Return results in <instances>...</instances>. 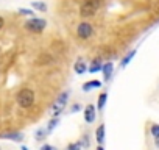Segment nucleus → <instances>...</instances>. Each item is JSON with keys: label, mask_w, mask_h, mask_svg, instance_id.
<instances>
[{"label": "nucleus", "mask_w": 159, "mask_h": 150, "mask_svg": "<svg viewBox=\"0 0 159 150\" xmlns=\"http://www.w3.org/2000/svg\"><path fill=\"white\" fill-rule=\"evenodd\" d=\"M150 133H151V136L154 139H157L159 138V124H153L151 128H150Z\"/></svg>", "instance_id": "obj_19"}, {"label": "nucleus", "mask_w": 159, "mask_h": 150, "mask_svg": "<svg viewBox=\"0 0 159 150\" xmlns=\"http://www.w3.org/2000/svg\"><path fill=\"white\" fill-rule=\"evenodd\" d=\"M80 144H81L83 150H84V148H89V147H91V139H89V136H88V134H84L81 139H80Z\"/></svg>", "instance_id": "obj_18"}, {"label": "nucleus", "mask_w": 159, "mask_h": 150, "mask_svg": "<svg viewBox=\"0 0 159 150\" xmlns=\"http://www.w3.org/2000/svg\"><path fill=\"white\" fill-rule=\"evenodd\" d=\"M80 110H81V105H80V103H75V105H72V108H70L72 113H78Z\"/></svg>", "instance_id": "obj_23"}, {"label": "nucleus", "mask_w": 159, "mask_h": 150, "mask_svg": "<svg viewBox=\"0 0 159 150\" xmlns=\"http://www.w3.org/2000/svg\"><path fill=\"white\" fill-rule=\"evenodd\" d=\"M39 150H58V148H56L55 145H52V144H44Z\"/></svg>", "instance_id": "obj_22"}, {"label": "nucleus", "mask_w": 159, "mask_h": 150, "mask_svg": "<svg viewBox=\"0 0 159 150\" xmlns=\"http://www.w3.org/2000/svg\"><path fill=\"white\" fill-rule=\"evenodd\" d=\"M76 35H78L80 39H89L94 35V28L89 22H81L76 28Z\"/></svg>", "instance_id": "obj_5"}, {"label": "nucleus", "mask_w": 159, "mask_h": 150, "mask_svg": "<svg viewBox=\"0 0 159 150\" xmlns=\"http://www.w3.org/2000/svg\"><path fill=\"white\" fill-rule=\"evenodd\" d=\"M20 150H30V148H28L27 145H22V148H20Z\"/></svg>", "instance_id": "obj_25"}, {"label": "nucleus", "mask_w": 159, "mask_h": 150, "mask_svg": "<svg viewBox=\"0 0 159 150\" xmlns=\"http://www.w3.org/2000/svg\"><path fill=\"white\" fill-rule=\"evenodd\" d=\"M19 14H22V16H34V13L31 10H28V8H19Z\"/></svg>", "instance_id": "obj_21"}, {"label": "nucleus", "mask_w": 159, "mask_h": 150, "mask_svg": "<svg viewBox=\"0 0 159 150\" xmlns=\"http://www.w3.org/2000/svg\"><path fill=\"white\" fill-rule=\"evenodd\" d=\"M47 136H48V133L45 131V128H38V130L34 131V139L39 141V142H41V141H45Z\"/></svg>", "instance_id": "obj_14"}, {"label": "nucleus", "mask_w": 159, "mask_h": 150, "mask_svg": "<svg viewBox=\"0 0 159 150\" xmlns=\"http://www.w3.org/2000/svg\"><path fill=\"white\" fill-rule=\"evenodd\" d=\"M45 27H47V21L41 19V17H31L30 21L25 22V28L33 33H41L45 30Z\"/></svg>", "instance_id": "obj_4"}, {"label": "nucleus", "mask_w": 159, "mask_h": 150, "mask_svg": "<svg viewBox=\"0 0 159 150\" xmlns=\"http://www.w3.org/2000/svg\"><path fill=\"white\" fill-rule=\"evenodd\" d=\"M102 72H103V78H105V82H109L111 77H112V72H114V64H112V63H105Z\"/></svg>", "instance_id": "obj_10"}, {"label": "nucleus", "mask_w": 159, "mask_h": 150, "mask_svg": "<svg viewBox=\"0 0 159 150\" xmlns=\"http://www.w3.org/2000/svg\"><path fill=\"white\" fill-rule=\"evenodd\" d=\"M58 124H59V117H53L52 120H48V124H47V127H45V131L50 134V133L58 127Z\"/></svg>", "instance_id": "obj_13"}, {"label": "nucleus", "mask_w": 159, "mask_h": 150, "mask_svg": "<svg viewBox=\"0 0 159 150\" xmlns=\"http://www.w3.org/2000/svg\"><path fill=\"white\" fill-rule=\"evenodd\" d=\"M134 55H136V50H131L129 53H126L125 56H123V59H122V63H120V67H126L128 64H129V61L134 58Z\"/></svg>", "instance_id": "obj_15"}, {"label": "nucleus", "mask_w": 159, "mask_h": 150, "mask_svg": "<svg viewBox=\"0 0 159 150\" xmlns=\"http://www.w3.org/2000/svg\"><path fill=\"white\" fill-rule=\"evenodd\" d=\"M66 150H83V147H81V144H80V141H76V142L69 144Z\"/></svg>", "instance_id": "obj_20"}, {"label": "nucleus", "mask_w": 159, "mask_h": 150, "mask_svg": "<svg viewBox=\"0 0 159 150\" xmlns=\"http://www.w3.org/2000/svg\"><path fill=\"white\" fill-rule=\"evenodd\" d=\"M97 150H105V148H103L102 145H98V147H97Z\"/></svg>", "instance_id": "obj_27"}, {"label": "nucleus", "mask_w": 159, "mask_h": 150, "mask_svg": "<svg viewBox=\"0 0 159 150\" xmlns=\"http://www.w3.org/2000/svg\"><path fill=\"white\" fill-rule=\"evenodd\" d=\"M103 0H84L83 5H81V10H80V14L83 17H91L97 13V10L102 7Z\"/></svg>", "instance_id": "obj_3"}, {"label": "nucleus", "mask_w": 159, "mask_h": 150, "mask_svg": "<svg viewBox=\"0 0 159 150\" xmlns=\"http://www.w3.org/2000/svg\"><path fill=\"white\" fill-rule=\"evenodd\" d=\"M105 133H106V128H105V124L98 125V128L95 130V141L98 145H102L105 142Z\"/></svg>", "instance_id": "obj_11"}, {"label": "nucleus", "mask_w": 159, "mask_h": 150, "mask_svg": "<svg viewBox=\"0 0 159 150\" xmlns=\"http://www.w3.org/2000/svg\"><path fill=\"white\" fill-rule=\"evenodd\" d=\"M2 139H8V141H13V142H24V134L19 133V131H13V133H3L0 134Z\"/></svg>", "instance_id": "obj_7"}, {"label": "nucleus", "mask_w": 159, "mask_h": 150, "mask_svg": "<svg viewBox=\"0 0 159 150\" xmlns=\"http://www.w3.org/2000/svg\"><path fill=\"white\" fill-rule=\"evenodd\" d=\"M16 100H17V103H19L20 108L28 110V108H31L33 103H34V92H33L31 89H28V88H24V89H20V91L17 92Z\"/></svg>", "instance_id": "obj_1"}, {"label": "nucleus", "mask_w": 159, "mask_h": 150, "mask_svg": "<svg viewBox=\"0 0 159 150\" xmlns=\"http://www.w3.org/2000/svg\"><path fill=\"white\" fill-rule=\"evenodd\" d=\"M102 69H103V63H102V59H94V61L91 63V66L88 67V70H89L91 73L102 72Z\"/></svg>", "instance_id": "obj_12"}, {"label": "nucleus", "mask_w": 159, "mask_h": 150, "mask_svg": "<svg viewBox=\"0 0 159 150\" xmlns=\"http://www.w3.org/2000/svg\"><path fill=\"white\" fill-rule=\"evenodd\" d=\"M69 97H70V92L69 91H62L58 99L55 100V103L52 105V116L53 117H59V114L66 110L67 106V102H69Z\"/></svg>", "instance_id": "obj_2"}, {"label": "nucleus", "mask_w": 159, "mask_h": 150, "mask_svg": "<svg viewBox=\"0 0 159 150\" xmlns=\"http://www.w3.org/2000/svg\"><path fill=\"white\" fill-rule=\"evenodd\" d=\"M106 102H108V94H106V92H102V94L98 96V103H97L95 108H98V111L103 110L105 105H106Z\"/></svg>", "instance_id": "obj_16"}, {"label": "nucleus", "mask_w": 159, "mask_h": 150, "mask_svg": "<svg viewBox=\"0 0 159 150\" xmlns=\"http://www.w3.org/2000/svg\"><path fill=\"white\" fill-rule=\"evenodd\" d=\"M154 141H156V145L159 147V138H157V139H154Z\"/></svg>", "instance_id": "obj_26"}, {"label": "nucleus", "mask_w": 159, "mask_h": 150, "mask_svg": "<svg viewBox=\"0 0 159 150\" xmlns=\"http://www.w3.org/2000/svg\"><path fill=\"white\" fill-rule=\"evenodd\" d=\"M3 25H5V21H3V17H2V16H0V30L3 28Z\"/></svg>", "instance_id": "obj_24"}, {"label": "nucleus", "mask_w": 159, "mask_h": 150, "mask_svg": "<svg viewBox=\"0 0 159 150\" xmlns=\"http://www.w3.org/2000/svg\"><path fill=\"white\" fill-rule=\"evenodd\" d=\"M31 7H33L34 10L41 11V13H45V11H47V5H45V3H42V2H33V3H31Z\"/></svg>", "instance_id": "obj_17"}, {"label": "nucleus", "mask_w": 159, "mask_h": 150, "mask_svg": "<svg viewBox=\"0 0 159 150\" xmlns=\"http://www.w3.org/2000/svg\"><path fill=\"white\" fill-rule=\"evenodd\" d=\"M83 116H84V120H86L88 124H92V122L95 120V116H97V108H95V105H88V106L84 108V111H83Z\"/></svg>", "instance_id": "obj_6"}, {"label": "nucleus", "mask_w": 159, "mask_h": 150, "mask_svg": "<svg viewBox=\"0 0 159 150\" xmlns=\"http://www.w3.org/2000/svg\"><path fill=\"white\" fill-rule=\"evenodd\" d=\"M0 150H2V148H0Z\"/></svg>", "instance_id": "obj_28"}, {"label": "nucleus", "mask_w": 159, "mask_h": 150, "mask_svg": "<svg viewBox=\"0 0 159 150\" xmlns=\"http://www.w3.org/2000/svg\"><path fill=\"white\" fill-rule=\"evenodd\" d=\"M95 88H102V82H100V80H89V82L83 83L81 91H83V92H91V91L95 89Z\"/></svg>", "instance_id": "obj_9"}, {"label": "nucleus", "mask_w": 159, "mask_h": 150, "mask_svg": "<svg viewBox=\"0 0 159 150\" xmlns=\"http://www.w3.org/2000/svg\"><path fill=\"white\" fill-rule=\"evenodd\" d=\"M73 70H75V73H78V75L86 73V70H88V64H86V61H84L83 58H78L76 63H75V66H73Z\"/></svg>", "instance_id": "obj_8"}]
</instances>
